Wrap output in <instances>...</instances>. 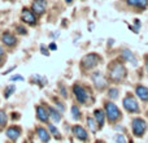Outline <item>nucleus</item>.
<instances>
[{"mask_svg": "<svg viewBox=\"0 0 148 143\" xmlns=\"http://www.w3.org/2000/svg\"><path fill=\"white\" fill-rule=\"evenodd\" d=\"M131 126H133L134 135L142 137L144 134V131H146V129H147V122L144 120H142V118H134Z\"/></svg>", "mask_w": 148, "mask_h": 143, "instance_id": "7ed1b4c3", "label": "nucleus"}, {"mask_svg": "<svg viewBox=\"0 0 148 143\" xmlns=\"http://www.w3.org/2000/svg\"><path fill=\"white\" fill-rule=\"evenodd\" d=\"M73 133H74V135H75L78 139H81V141H87V139H88L87 131L84 130L81 125H75V126H74V128H73Z\"/></svg>", "mask_w": 148, "mask_h": 143, "instance_id": "1a4fd4ad", "label": "nucleus"}, {"mask_svg": "<svg viewBox=\"0 0 148 143\" xmlns=\"http://www.w3.org/2000/svg\"><path fill=\"white\" fill-rule=\"evenodd\" d=\"M14 90H16L14 85H10V86H9V87H7V89H5V92H4V96H5V98H7V99H8V98H9V96H10V95H12V94H13V92H14Z\"/></svg>", "mask_w": 148, "mask_h": 143, "instance_id": "5701e85b", "label": "nucleus"}, {"mask_svg": "<svg viewBox=\"0 0 148 143\" xmlns=\"http://www.w3.org/2000/svg\"><path fill=\"white\" fill-rule=\"evenodd\" d=\"M135 91H136V95H138V96L140 98L143 102H148V89L146 86L139 85V86H136Z\"/></svg>", "mask_w": 148, "mask_h": 143, "instance_id": "ddd939ff", "label": "nucleus"}, {"mask_svg": "<svg viewBox=\"0 0 148 143\" xmlns=\"http://www.w3.org/2000/svg\"><path fill=\"white\" fill-rule=\"evenodd\" d=\"M48 129H49V131H51V133L55 135V138H57V139L61 138V135H60L59 130L56 129V126H55V125H48Z\"/></svg>", "mask_w": 148, "mask_h": 143, "instance_id": "4be33fe9", "label": "nucleus"}, {"mask_svg": "<svg viewBox=\"0 0 148 143\" xmlns=\"http://www.w3.org/2000/svg\"><path fill=\"white\" fill-rule=\"evenodd\" d=\"M40 50H42V52H43V55H46V56H48V55H49V54H48V51H47V50H46V48H44V47H43V46H42V47H40Z\"/></svg>", "mask_w": 148, "mask_h": 143, "instance_id": "c85d7f7f", "label": "nucleus"}, {"mask_svg": "<svg viewBox=\"0 0 148 143\" xmlns=\"http://www.w3.org/2000/svg\"><path fill=\"white\" fill-rule=\"evenodd\" d=\"M129 5H133L136 8H144L148 4V0H126Z\"/></svg>", "mask_w": 148, "mask_h": 143, "instance_id": "f3484780", "label": "nucleus"}, {"mask_svg": "<svg viewBox=\"0 0 148 143\" xmlns=\"http://www.w3.org/2000/svg\"><path fill=\"white\" fill-rule=\"evenodd\" d=\"M36 117H38V120L43 121V122H47L49 118V113L44 107L39 105V107H36Z\"/></svg>", "mask_w": 148, "mask_h": 143, "instance_id": "9d476101", "label": "nucleus"}, {"mask_svg": "<svg viewBox=\"0 0 148 143\" xmlns=\"http://www.w3.org/2000/svg\"><path fill=\"white\" fill-rule=\"evenodd\" d=\"M87 125H88L90 130H91L92 133H95V131L97 130V128H96V126H97V124H95V121L92 120V118H90V117L87 118Z\"/></svg>", "mask_w": 148, "mask_h": 143, "instance_id": "aec40b11", "label": "nucleus"}, {"mask_svg": "<svg viewBox=\"0 0 148 143\" xmlns=\"http://www.w3.org/2000/svg\"><path fill=\"white\" fill-rule=\"evenodd\" d=\"M17 31H18L20 34H23V35H25V34L27 33V31H26V29H23L22 26H17Z\"/></svg>", "mask_w": 148, "mask_h": 143, "instance_id": "bb28decb", "label": "nucleus"}, {"mask_svg": "<svg viewBox=\"0 0 148 143\" xmlns=\"http://www.w3.org/2000/svg\"><path fill=\"white\" fill-rule=\"evenodd\" d=\"M95 115V120H96V124H99V126H103L104 125V120H105V115L101 109H96L94 112Z\"/></svg>", "mask_w": 148, "mask_h": 143, "instance_id": "2eb2a0df", "label": "nucleus"}, {"mask_svg": "<svg viewBox=\"0 0 148 143\" xmlns=\"http://www.w3.org/2000/svg\"><path fill=\"white\" fill-rule=\"evenodd\" d=\"M49 50H53V51H55V50H57V46H56V44H53V43L49 44Z\"/></svg>", "mask_w": 148, "mask_h": 143, "instance_id": "c756f323", "label": "nucleus"}, {"mask_svg": "<svg viewBox=\"0 0 148 143\" xmlns=\"http://www.w3.org/2000/svg\"><path fill=\"white\" fill-rule=\"evenodd\" d=\"M122 56L125 57V60H126V61H130V63H133L134 65L136 64V59L133 56V54H131L130 51H127V50H125V51L122 52Z\"/></svg>", "mask_w": 148, "mask_h": 143, "instance_id": "6ab92c4d", "label": "nucleus"}, {"mask_svg": "<svg viewBox=\"0 0 148 143\" xmlns=\"http://www.w3.org/2000/svg\"><path fill=\"white\" fill-rule=\"evenodd\" d=\"M108 94H109L110 99H117V98H118V90L117 89H110Z\"/></svg>", "mask_w": 148, "mask_h": 143, "instance_id": "393cba45", "label": "nucleus"}, {"mask_svg": "<svg viewBox=\"0 0 148 143\" xmlns=\"http://www.w3.org/2000/svg\"><path fill=\"white\" fill-rule=\"evenodd\" d=\"M146 69H147V72H148V57L146 59Z\"/></svg>", "mask_w": 148, "mask_h": 143, "instance_id": "473e14b6", "label": "nucleus"}, {"mask_svg": "<svg viewBox=\"0 0 148 143\" xmlns=\"http://www.w3.org/2000/svg\"><path fill=\"white\" fill-rule=\"evenodd\" d=\"M5 134H7V137L9 139H12V141H17L18 137H20V134H21V128H18V126H10V128L7 129Z\"/></svg>", "mask_w": 148, "mask_h": 143, "instance_id": "6e6552de", "label": "nucleus"}, {"mask_svg": "<svg viewBox=\"0 0 148 143\" xmlns=\"http://www.w3.org/2000/svg\"><path fill=\"white\" fill-rule=\"evenodd\" d=\"M73 91H74V95H75L77 100H78L79 103H82V104L88 103L90 98H91V94H90V91L87 89L82 87L81 85H74Z\"/></svg>", "mask_w": 148, "mask_h": 143, "instance_id": "f03ea898", "label": "nucleus"}, {"mask_svg": "<svg viewBox=\"0 0 148 143\" xmlns=\"http://www.w3.org/2000/svg\"><path fill=\"white\" fill-rule=\"evenodd\" d=\"M105 112H107V117L109 121H116L117 118L121 117V112L117 108V105L113 103H107L105 104Z\"/></svg>", "mask_w": 148, "mask_h": 143, "instance_id": "39448f33", "label": "nucleus"}, {"mask_svg": "<svg viewBox=\"0 0 148 143\" xmlns=\"http://www.w3.org/2000/svg\"><path fill=\"white\" fill-rule=\"evenodd\" d=\"M126 76V69L122 64H113L109 69V78L114 82H120Z\"/></svg>", "mask_w": 148, "mask_h": 143, "instance_id": "f257e3e1", "label": "nucleus"}, {"mask_svg": "<svg viewBox=\"0 0 148 143\" xmlns=\"http://www.w3.org/2000/svg\"><path fill=\"white\" fill-rule=\"evenodd\" d=\"M57 107H59V109H60V111H64V107H62V104H61V103H59V102H57Z\"/></svg>", "mask_w": 148, "mask_h": 143, "instance_id": "7c9ffc66", "label": "nucleus"}, {"mask_svg": "<svg viewBox=\"0 0 148 143\" xmlns=\"http://www.w3.org/2000/svg\"><path fill=\"white\" fill-rule=\"evenodd\" d=\"M123 108H125L127 112H133V113L139 112V105H138V103H136L135 98H134L133 95H130V94H129L127 96L123 99Z\"/></svg>", "mask_w": 148, "mask_h": 143, "instance_id": "423d86ee", "label": "nucleus"}, {"mask_svg": "<svg viewBox=\"0 0 148 143\" xmlns=\"http://www.w3.org/2000/svg\"><path fill=\"white\" fill-rule=\"evenodd\" d=\"M65 1H66V3H69V4H70V3H72L73 0H65Z\"/></svg>", "mask_w": 148, "mask_h": 143, "instance_id": "72a5a7b5", "label": "nucleus"}, {"mask_svg": "<svg viewBox=\"0 0 148 143\" xmlns=\"http://www.w3.org/2000/svg\"><path fill=\"white\" fill-rule=\"evenodd\" d=\"M21 18H22L23 22L29 23V25H35V22H36L35 14H34V13L31 12V10L26 9V8L22 10V14H21Z\"/></svg>", "mask_w": 148, "mask_h": 143, "instance_id": "0eeeda50", "label": "nucleus"}, {"mask_svg": "<svg viewBox=\"0 0 148 143\" xmlns=\"http://www.w3.org/2000/svg\"><path fill=\"white\" fill-rule=\"evenodd\" d=\"M92 81H94L95 86L99 87V89H103V87L105 86V78L103 77L101 73H99V72L92 74Z\"/></svg>", "mask_w": 148, "mask_h": 143, "instance_id": "9b49d317", "label": "nucleus"}, {"mask_svg": "<svg viewBox=\"0 0 148 143\" xmlns=\"http://www.w3.org/2000/svg\"><path fill=\"white\" fill-rule=\"evenodd\" d=\"M46 10V1L44 0H35L33 3V12L38 13V14H42Z\"/></svg>", "mask_w": 148, "mask_h": 143, "instance_id": "f8f14e48", "label": "nucleus"}, {"mask_svg": "<svg viewBox=\"0 0 148 143\" xmlns=\"http://www.w3.org/2000/svg\"><path fill=\"white\" fill-rule=\"evenodd\" d=\"M48 113H49V117H51L55 122H60V121H61V115H60V112H57L55 108H48Z\"/></svg>", "mask_w": 148, "mask_h": 143, "instance_id": "a211bd4d", "label": "nucleus"}, {"mask_svg": "<svg viewBox=\"0 0 148 143\" xmlns=\"http://www.w3.org/2000/svg\"><path fill=\"white\" fill-rule=\"evenodd\" d=\"M36 133H38V137L40 138L42 142H46L47 143L49 141V134H48V131H47L44 128H38V129H36Z\"/></svg>", "mask_w": 148, "mask_h": 143, "instance_id": "dca6fc26", "label": "nucleus"}, {"mask_svg": "<svg viewBox=\"0 0 148 143\" xmlns=\"http://www.w3.org/2000/svg\"><path fill=\"white\" fill-rule=\"evenodd\" d=\"M72 116L74 120H78V118L81 117V111H79V108L77 107V105H73L72 107Z\"/></svg>", "mask_w": 148, "mask_h": 143, "instance_id": "412c9836", "label": "nucleus"}, {"mask_svg": "<svg viewBox=\"0 0 148 143\" xmlns=\"http://www.w3.org/2000/svg\"><path fill=\"white\" fill-rule=\"evenodd\" d=\"M96 143H103V142H96Z\"/></svg>", "mask_w": 148, "mask_h": 143, "instance_id": "f704fd0d", "label": "nucleus"}, {"mask_svg": "<svg viewBox=\"0 0 148 143\" xmlns=\"http://www.w3.org/2000/svg\"><path fill=\"white\" fill-rule=\"evenodd\" d=\"M3 55H4V50H3V48H1V46H0V60H1Z\"/></svg>", "mask_w": 148, "mask_h": 143, "instance_id": "2f4dec72", "label": "nucleus"}, {"mask_svg": "<svg viewBox=\"0 0 148 143\" xmlns=\"http://www.w3.org/2000/svg\"><path fill=\"white\" fill-rule=\"evenodd\" d=\"M99 61H100V57L97 56L96 54H88V55H86V56L82 59L81 64H82V67H83L84 69H91V68L96 67Z\"/></svg>", "mask_w": 148, "mask_h": 143, "instance_id": "20e7f679", "label": "nucleus"}, {"mask_svg": "<svg viewBox=\"0 0 148 143\" xmlns=\"http://www.w3.org/2000/svg\"><path fill=\"white\" fill-rule=\"evenodd\" d=\"M7 120H8V116H7V113H5L4 111H1V109H0V126L5 125V124H7Z\"/></svg>", "mask_w": 148, "mask_h": 143, "instance_id": "b1692460", "label": "nucleus"}, {"mask_svg": "<svg viewBox=\"0 0 148 143\" xmlns=\"http://www.w3.org/2000/svg\"><path fill=\"white\" fill-rule=\"evenodd\" d=\"M114 141L117 142V143H126L125 137L121 135V134H118V135H116V137H114Z\"/></svg>", "mask_w": 148, "mask_h": 143, "instance_id": "a878e982", "label": "nucleus"}, {"mask_svg": "<svg viewBox=\"0 0 148 143\" xmlns=\"http://www.w3.org/2000/svg\"><path fill=\"white\" fill-rule=\"evenodd\" d=\"M10 81H23V78L21 76H13L10 77Z\"/></svg>", "mask_w": 148, "mask_h": 143, "instance_id": "cd10ccee", "label": "nucleus"}, {"mask_svg": "<svg viewBox=\"0 0 148 143\" xmlns=\"http://www.w3.org/2000/svg\"><path fill=\"white\" fill-rule=\"evenodd\" d=\"M3 42H4L7 46H14L16 43H17V39H16V36L13 35V34H9V33H5L4 35H3Z\"/></svg>", "mask_w": 148, "mask_h": 143, "instance_id": "4468645a", "label": "nucleus"}]
</instances>
